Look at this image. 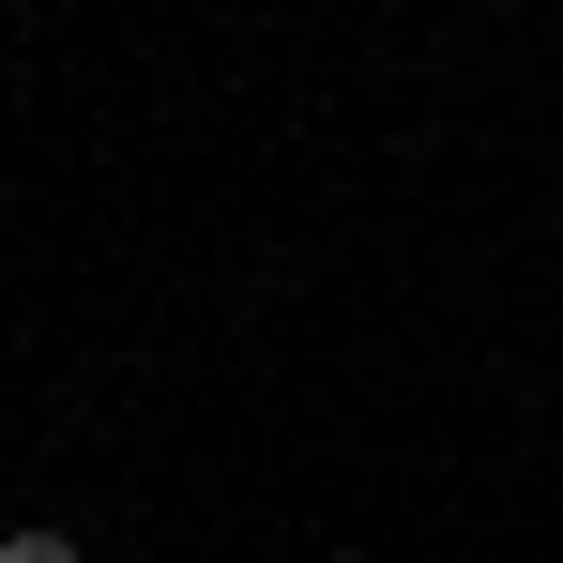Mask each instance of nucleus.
<instances>
[{
	"label": "nucleus",
	"mask_w": 563,
	"mask_h": 563,
	"mask_svg": "<svg viewBox=\"0 0 563 563\" xmlns=\"http://www.w3.org/2000/svg\"><path fill=\"white\" fill-rule=\"evenodd\" d=\"M320 563H366V549H320Z\"/></svg>",
	"instance_id": "nucleus-2"
},
{
	"label": "nucleus",
	"mask_w": 563,
	"mask_h": 563,
	"mask_svg": "<svg viewBox=\"0 0 563 563\" xmlns=\"http://www.w3.org/2000/svg\"><path fill=\"white\" fill-rule=\"evenodd\" d=\"M0 563H92L77 533H0Z\"/></svg>",
	"instance_id": "nucleus-1"
}]
</instances>
